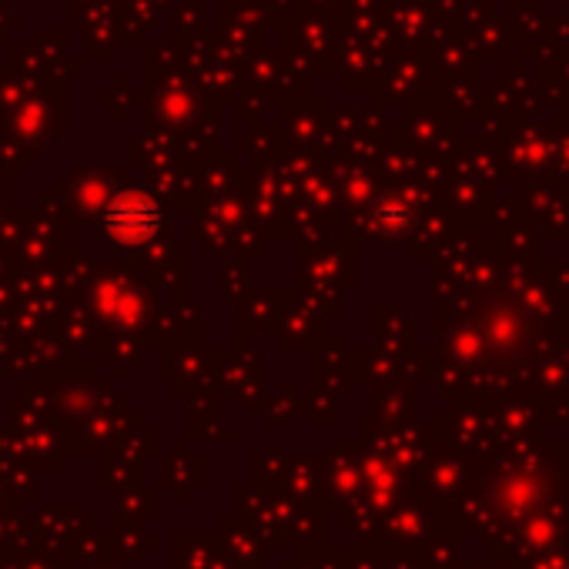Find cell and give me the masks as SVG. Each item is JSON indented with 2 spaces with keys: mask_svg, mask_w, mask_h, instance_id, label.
<instances>
[{
  "mask_svg": "<svg viewBox=\"0 0 569 569\" xmlns=\"http://www.w3.org/2000/svg\"><path fill=\"white\" fill-rule=\"evenodd\" d=\"M107 228L121 241H141L155 231V208L145 198H117L107 211Z\"/></svg>",
  "mask_w": 569,
  "mask_h": 569,
  "instance_id": "obj_1",
  "label": "cell"
}]
</instances>
